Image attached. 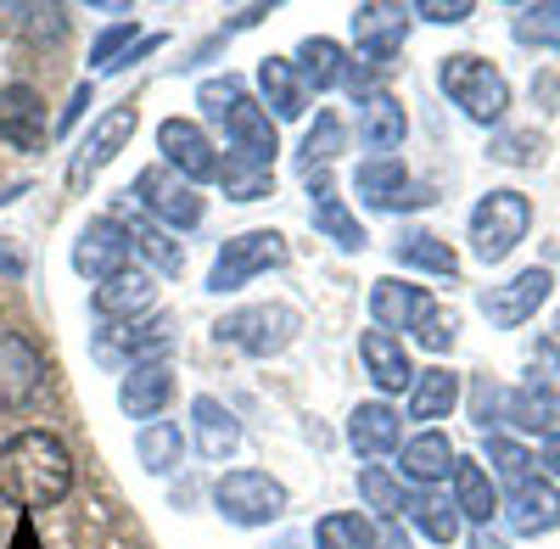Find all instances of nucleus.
<instances>
[{"mask_svg": "<svg viewBox=\"0 0 560 549\" xmlns=\"http://www.w3.org/2000/svg\"><path fill=\"white\" fill-rule=\"evenodd\" d=\"M135 39V23H113L96 34V45H90V68H113V57L124 51V45Z\"/></svg>", "mask_w": 560, "mask_h": 549, "instance_id": "obj_43", "label": "nucleus"}, {"mask_svg": "<svg viewBox=\"0 0 560 549\" xmlns=\"http://www.w3.org/2000/svg\"><path fill=\"white\" fill-rule=\"evenodd\" d=\"M504 522L538 538V533H555L560 527V488L549 477H522L516 488L504 493Z\"/></svg>", "mask_w": 560, "mask_h": 549, "instance_id": "obj_18", "label": "nucleus"}, {"mask_svg": "<svg viewBox=\"0 0 560 549\" xmlns=\"http://www.w3.org/2000/svg\"><path fill=\"white\" fill-rule=\"evenodd\" d=\"M219 186H224L230 202H258V197H275V168L230 152V157L219 163Z\"/></svg>", "mask_w": 560, "mask_h": 549, "instance_id": "obj_35", "label": "nucleus"}, {"mask_svg": "<svg viewBox=\"0 0 560 549\" xmlns=\"http://www.w3.org/2000/svg\"><path fill=\"white\" fill-rule=\"evenodd\" d=\"M404 511H409V522L427 533L432 544H454V538H459V511L448 505L443 493H432V488L409 493V499H404Z\"/></svg>", "mask_w": 560, "mask_h": 549, "instance_id": "obj_34", "label": "nucleus"}, {"mask_svg": "<svg viewBox=\"0 0 560 549\" xmlns=\"http://www.w3.org/2000/svg\"><path fill=\"white\" fill-rule=\"evenodd\" d=\"M84 107H90V84H79V90H73V102L62 107V118H57V129H73V124L84 118Z\"/></svg>", "mask_w": 560, "mask_h": 549, "instance_id": "obj_48", "label": "nucleus"}, {"mask_svg": "<svg viewBox=\"0 0 560 549\" xmlns=\"http://www.w3.org/2000/svg\"><path fill=\"white\" fill-rule=\"evenodd\" d=\"M398 264H404V269H427V274H448V281L459 274V258H454V247H448L443 236H427V231L398 242Z\"/></svg>", "mask_w": 560, "mask_h": 549, "instance_id": "obj_37", "label": "nucleus"}, {"mask_svg": "<svg viewBox=\"0 0 560 549\" xmlns=\"http://www.w3.org/2000/svg\"><path fill=\"white\" fill-rule=\"evenodd\" d=\"M370 544H376V533H370V522L359 511L319 516V527H314V549H370Z\"/></svg>", "mask_w": 560, "mask_h": 549, "instance_id": "obj_38", "label": "nucleus"}, {"mask_svg": "<svg viewBox=\"0 0 560 549\" xmlns=\"http://www.w3.org/2000/svg\"><path fill=\"white\" fill-rule=\"evenodd\" d=\"M538 466H544L549 477H560V432H555V437H544V454H538Z\"/></svg>", "mask_w": 560, "mask_h": 549, "instance_id": "obj_50", "label": "nucleus"}, {"mask_svg": "<svg viewBox=\"0 0 560 549\" xmlns=\"http://www.w3.org/2000/svg\"><path fill=\"white\" fill-rule=\"evenodd\" d=\"M191 421H197V448L208 454V460H230V454L242 448V421L230 416V409L219 398H197L191 404Z\"/></svg>", "mask_w": 560, "mask_h": 549, "instance_id": "obj_27", "label": "nucleus"}, {"mask_svg": "<svg viewBox=\"0 0 560 549\" xmlns=\"http://www.w3.org/2000/svg\"><path fill=\"white\" fill-rule=\"evenodd\" d=\"M533 141H527V135H504V141L493 147V157L499 163H533V152H527Z\"/></svg>", "mask_w": 560, "mask_h": 549, "instance_id": "obj_47", "label": "nucleus"}, {"mask_svg": "<svg viewBox=\"0 0 560 549\" xmlns=\"http://www.w3.org/2000/svg\"><path fill=\"white\" fill-rule=\"evenodd\" d=\"M298 308H287V303H258V308H236V314H224L219 319V342H230V348H242V353H253V359H269V353H280L292 337H298Z\"/></svg>", "mask_w": 560, "mask_h": 549, "instance_id": "obj_5", "label": "nucleus"}, {"mask_svg": "<svg viewBox=\"0 0 560 549\" xmlns=\"http://www.w3.org/2000/svg\"><path fill=\"white\" fill-rule=\"evenodd\" d=\"M275 264H287V236H280V231H242V236H230L224 253L213 258L208 292H219V297L224 292H242L253 274H264Z\"/></svg>", "mask_w": 560, "mask_h": 549, "instance_id": "obj_6", "label": "nucleus"}, {"mask_svg": "<svg viewBox=\"0 0 560 549\" xmlns=\"http://www.w3.org/2000/svg\"><path fill=\"white\" fill-rule=\"evenodd\" d=\"M236 96H242V79H236V73H224V79H208V84L197 90V102L208 107V118H213L219 107H230Z\"/></svg>", "mask_w": 560, "mask_h": 549, "instance_id": "obj_44", "label": "nucleus"}, {"mask_svg": "<svg viewBox=\"0 0 560 549\" xmlns=\"http://www.w3.org/2000/svg\"><path fill=\"white\" fill-rule=\"evenodd\" d=\"M549 364H555V376H560V337L549 342Z\"/></svg>", "mask_w": 560, "mask_h": 549, "instance_id": "obj_52", "label": "nucleus"}, {"mask_svg": "<svg viewBox=\"0 0 560 549\" xmlns=\"http://www.w3.org/2000/svg\"><path fill=\"white\" fill-rule=\"evenodd\" d=\"M359 197L370 208H382V213H398V208H420V202H432L427 191L415 186V179L404 174L398 157H370L359 163Z\"/></svg>", "mask_w": 560, "mask_h": 549, "instance_id": "obj_19", "label": "nucleus"}, {"mask_svg": "<svg viewBox=\"0 0 560 549\" xmlns=\"http://www.w3.org/2000/svg\"><path fill=\"white\" fill-rule=\"evenodd\" d=\"M359 493H364V505L376 511V516H404V482L393 477V471H382V466H364L359 471Z\"/></svg>", "mask_w": 560, "mask_h": 549, "instance_id": "obj_41", "label": "nucleus"}, {"mask_svg": "<svg viewBox=\"0 0 560 549\" xmlns=\"http://www.w3.org/2000/svg\"><path fill=\"white\" fill-rule=\"evenodd\" d=\"M454 511L459 516H471L477 527H488L493 522V511H499V493H493V477L477 466V460H454Z\"/></svg>", "mask_w": 560, "mask_h": 549, "instance_id": "obj_30", "label": "nucleus"}, {"mask_svg": "<svg viewBox=\"0 0 560 549\" xmlns=\"http://www.w3.org/2000/svg\"><path fill=\"white\" fill-rule=\"evenodd\" d=\"M454 331H459V326H454V314H432V319H427V326H420L415 337H420V348H432V353H443V348L454 342Z\"/></svg>", "mask_w": 560, "mask_h": 549, "instance_id": "obj_46", "label": "nucleus"}, {"mask_svg": "<svg viewBox=\"0 0 560 549\" xmlns=\"http://www.w3.org/2000/svg\"><path fill=\"white\" fill-rule=\"evenodd\" d=\"M348 443L353 454H364V460H376V454H393L398 448V409L393 404H359L348 416Z\"/></svg>", "mask_w": 560, "mask_h": 549, "instance_id": "obj_25", "label": "nucleus"}, {"mask_svg": "<svg viewBox=\"0 0 560 549\" xmlns=\"http://www.w3.org/2000/svg\"><path fill=\"white\" fill-rule=\"evenodd\" d=\"M471 12H477L471 0H420L415 7V17H427V23H465Z\"/></svg>", "mask_w": 560, "mask_h": 549, "instance_id": "obj_45", "label": "nucleus"}, {"mask_svg": "<svg viewBox=\"0 0 560 549\" xmlns=\"http://www.w3.org/2000/svg\"><path fill=\"white\" fill-rule=\"evenodd\" d=\"M438 84H443V96L471 118V124H499L504 107H510V84L493 62L471 57V51H459V57H443L438 68Z\"/></svg>", "mask_w": 560, "mask_h": 549, "instance_id": "obj_2", "label": "nucleus"}, {"mask_svg": "<svg viewBox=\"0 0 560 549\" xmlns=\"http://www.w3.org/2000/svg\"><path fill=\"white\" fill-rule=\"evenodd\" d=\"M516 39H522V45H544V51H560V0L522 7V12H516Z\"/></svg>", "mask_w": 560, "mask_h": 549, "instance_id": "obj_40", "label": "nucleus"}, {"mask_svg": "<svg viewBox=\"0 0 560 549\" xmlns=\"http://www.w3.org/2000/svg\"><path fill=\"white\" fill-rule=\"evenodd\" d=\"M168 398H174V371L168 364H135V371L124 376V387H118L124 416H135V421H158L168 409Z\"/></svg>", "mask_w": 560, "mask_h": 549, "instance_id": "obj_24", "label": "nucleus"}, {"mask_svg": "<svg viewBox=\"0 0 560 549\" xmlns=\"http://www.w3.org/2000/svg\"><path fill=\"white\" fill-rule=\"evenodd\" d=\"M404 34H409V12L387 7V0H364L353 12V39H359V62L370 68H393V57L404 51Z\"/></svg>", "mask_w": 560, "mask_h": 549, "instance_id": "obj_12", "label": "nucleus"}, {"mask_svg": "<svg viewBox=\"0 0 560 549\" xmlns=\"http://www.w3.org/2000/svg\"><path fill=\"white\" fill-rule=\"evenodd\" d=\"M308 219H314V231L325 236V242H337L342 253H359L370 236H364V224L348 213V202L337 197V186H331V174H314L308 179Z\"/></svg>", "mask_w": 560, "mask_h": 549, "instance_id": "obj_20", "label": "nucleus"}, {"mask_svg": "<svg viewBox=\"0 0 560 549\" xmlns=\"http://www.w3.org/2000/svg\"><path fill=\"white\" fill-rule=\"evenodd\" d=\"M342 147H348L342 118H337V113H319V118H314V129L303 135V168H308V174H314V168H325Z\"/></svg>", "mask_w": 560, "mask_h": 549, "instance_id": "obj_39", "label": "nucleus"}, {"mask_svg": "<svg viewBox=\"0 0 560 549\" xmlns=\"http://www.w3.org/2000/svg\"><path fill=\"white\" fill-rule=\"evenodd\" d=\"M135 454H140V466H147L152 477H163V471L179 466L185 437H179V427H168V421H147V427L135 432Z\"/></svg>", "mask_w": 560, "mask_h": 549, "instance_id": "obj_36", "label": "nucleus"}, {"mask_svg": "<svg viewBox=\"0 0 560 549\" xmlns=\"http://www.w3.org/2000/svg\"><path fill=\"white\" fill-rule=\"evenodd\" d=\"M459 404V376L432 364V371H415L409 382V421H448V409Z\"/></svg>", "mask_w": 560, "mask_h": 549, "instance_id": "obj_28", "label": "nucleus"}, {"mask_svg": "<svg viewBox=\"0 0 560 549\" xmlns=\"http://www.w3.org/2000/svg\"><path fill=\"white\" fill-rule=\"evenodd\" d=\"M454 460H459V454L448 448V437H443V432H420V437H409V443H404L398 471H404L415 488H432V482H443V477L454 471Z\"/></svg>", "mask_w": 560, "mask_h": 549, "instance_id": "obj_26", "label": "nucleus"}, {"mask_svg": "<svg viewBox=\"0 0 560 549\" xmlns=\"http://www.w3.org/2000/svg\"><path fill=\"white\" fill-rule=\"evenodd\" d=\"M73 493V454L57 432H18L0 443V499L18 511H45L62 505Z\"/></svg>", "mask_w": 560, "mask_h": 549, "instance_id": "obj_1", "label": "nucleus"}, {"mask_svg": "<svg viewBox=\"0 0 560 549\" xmlns=\"http://www.w3.org/2000/svg\"><path fill=\"white\" fill-rule=\"evenodd\" d=\"M258 90H264V113L275 118H303V79L287 57H264L258 68Z\"/></svg>", "mask_w": 560, "mask_h": 549, "instance_id": "obj_32", "label": "nucleus"}, {"mask_svg": "<svg viewBox=\"0 0 560 549\" xmlns=\"http://www.w3.org/2000/svg\"><path fill=\"white\" fill-rule=\"evenodd\" d=\"M45 387V353L23 331H0V409H23Z\"/></svg>", "mask_w": 560, "mask_h": 549, "instance_id": "obj_14", "label": "nucleus"}, {"mask_svg": "<svg viewBox=\"0 0 560 549\" xmlns=\"http://www.w3.org/2000/svg\"><path fill=\"white\" fill-rule=\"evenodd\" d=\"M404 129H409V118H404V102L398 96H387V90H370V96L359 102V147L364 152H393V147H404Z\"/></svg>", "mask_w": 560, "mask_h": 549, "instance_id": "obj_23", "label": "nucleus"}, {"mask_svg": "<svg viewBox=\"0 0 560 549\" xmlns=\"http://www.w3.org/2000/svg\"><path fill=\"white\" fill-rule=\"evenodd\" d=\"M213 118L224 124V135H230V147H236V157H253V163L275 168L280 141H275V118L264 113V102H253L247 90H242V96L230 102V107H219Z\"/></svg>", "mask_w": 560, "mask_h": 549, "instance_id": "obj_17", "label": "nucleus"}, {"mask_svg": "<svg viewBox=\"0 0 560 549\" xmlns=\"http://www.w3.org/2000/svg\"><path fill=\"white\" fill-rule=\"evenodd\" d=\"M504 416L516 421L522 432H544V437H555V432H560V393H555V387H538V382H527V387H516V393H510Z\"/></svg>", "mask_w": 560, "mask_h": 549, "instance_id": "obj_31", "label": "nucleus"}, {"mask_svg": "<svg viewBox=\"0 0 560 549\" xmlns=\"http://www.w3.org/2000/svg\"><path fill=\"white\" fill-rule=\"evenodd\" d=\"M482 454L493 460V477H504L510 488H516L522 477H533V471H527V466H533V454H527L522 443H510V437H488V448H482Z\"/></svg>", "mask_w": 560, "mask_h": 549, "instance_id": "obj_42", "label": "nucleus"}, {"mask_svg": "<svg viewBox=\"0 0 560 549\" xmlns=\"http://www.w3.org/2000/svg\"><path fill=\"white\" fill-rule=\"evenodd\" d=\"M432 292L427 287H409L398 274H382L376 287H370V319H376V331L398 337V331H420L432 319Z\"/></svg>", "mask_w": 560, "mask_h": 549, "instance_id": "obj_11", "label": "nucleus"}, {"mask_svg": "<svg viewBox=\"0 0 560 549\" xmlns=\"http://www.w3.org/2000/svg\"><path fill=\"white\" fill-rule=\"evenodd\" d=\"M471 549H504V538H499V533H488V527H477V538H471Z\"/></svg>", "mask_w": 560, "mask_h": 549, "instance_id": "obj_51", "label": "nucleus"}, {"mask_svg": "<svg viewBox=\"0 0 560 549\" xmlns=\"http://www.w3.org/2000/svg\"><path fill=\"white\" fill-rule=\"evenodd\" d=\"M549 292H555V274L544 269V264H533V269H522V274H510L504 287H493V292H482V314L493 319V326H527V319L549 303Z\"/></svg>", "mask_w": 560, "mask_h": 549, "instance_id": "obj_10", "label": "nucleus"}, {"mask_svg": "<svg viewBox=\"0 0 560 549\" xmlns=\"http://www.w3.org/2000/svg\"><path fill=\"white\" fill-rule=\"evenodd\" d=\"M0 141L18 152H39L51 141V118H45V96L34 84H0Z\"/></svg>", "mask_w": 560, "mask_h": 549, "instance_id": "obj_15", "label": "nucleus"}, {"mask_svg": "<svg viewBox=\"0 0 560 549\" xmlns=\"http://www.w3.org/2000/svg\"><path fill=\"white\" fill-rule=\"evenodd\" d=\"M174 348V326L168 314H152V319H129V326H102L96 331V359L102 364H163V353Z\"/></svg>", "mask_w": 560, "mask_h": 549, "instance_id": "obj_8", "label": "nucleus"}, {"mask_svg": "<svg viewBox=\"0 0 560 549\" xmlns=\"http://www.w3.org/2000/svg\"><path fill=\"white\" fill-rule=\"evenodd\" d=\"M527 224H533V202L522 191H488L477 202V213H471V253L482 264L510 258L527 242Z\"/></svg>", "mask_w": 560, "mask_h": 549, "instance_id": "obj_3", "label": "nucleus"}, {"mask_svg": "<svg viewBox=\"0 0 560 549\" xmlns=\"http://www.w3.org/2000/svg\"><path fill=\"white\" fill-rule=\"evenodd\" d=\"M213 505L236 527H269L280 511H287V488H280L269 471H224L213 482Z\"/></svg>", "mask_w": 560, "mask_h": 549, "instance_id": "obj_4", "label": "nucleus"}, {"mask_svg": "<svg viewBox=\"0 0 560 549\" xmlns=\"http://www.w3.org/2000/svg\"><path fill=\"white\" fill-rule=\"evenodd\" d=\"M90 303H96V314L107 319V326H129L135 314H152V303H158V287H152V274L124 269V274H113V281H102Z\"/></svg>", "mask_w": 560, "mask_h": 549, "instance_id": "obj_21", "label": "nucleus"}, {"mask_svg": "<svg viewBox=\"0 0 560 549\" xmlns=\"http://www.w3.org/2000/svg\"><path fill=\"white\" fill-rule=\"evenodd\" d=\"M135 124H140V113H135V102H118V107H107L96 124H90V141L79 147V157H73V168H68V186H84L90 174H102L124 147H129V135H135Z\"/></svg>", "mask_w": 560, "mask_h": 549, "instance_id": "obj_13", "label": "nucleus"}, {"mask_svg": "<svg viewBox=\"0 0 560 549\" xmlns=\"http://www.w3.org/2000/svg\"><path fill=\"white\" fill-rule=\"evenodd\" d=\"M359 359H364L370 382H376L382 393H409V382H415V364H409V348H404V337H387V331H364V337H359Z\"/></svg>", "mask_w": 560, "mask_h": 549, "instance_id": "obj_22", "label": "nucleus"}, {"mask_svg": "<svg viewBox=\"0 0 560 549\" xmlns=\"http://www.w3.org/2000/svg\"><path fill=\"white\" fill-rule=\"evenodd\" d=\"M124 231H129V253H140L158 274H179V269H185V247L163 231V224H152V219H129Z\"/></svg>", "mask_w": 560, "mask_h": 549, "instance_id": "obj_33", "label": "nucleus"}, {"mask_svg": "<svg viewBox=\"0 0 560 549\" xmlns=\"http://www.w3.org/2000/svg\"><path fill=\"white\" fill-rule=\"evenodd\" d=\"M370 549H415V544H409V533H404L398 522H387V527L376 533V544H370Z\"/></svg>", "mask_w": 560, "mask_h": 549, "instance_id": "obj_49", "label": "nucleus"}, {"mask_svg": "<svg viewBox=\"0 0 560 549\" xmlns=\"http://www.w3.org/2000/svg\"><path fill=\"white\" fill-rule=\"evenodd\" d=\"M158 152H163V163L179 179H191V186L219 179V152H213L208 135H202V124H191V118H163L158 124Z\"/></svg>", "mask_w": 560, "mask_h": 549, "instance_id": "obj_9", "label": "nucleus"}, {"mask_svg": "<svg viewBox=\"0 0 560 549\" xmlns=\"http://www.w3.org/2000/svg\"><path fill=\"white\" fill-rule=\"evenodd\" d=\"M298 79L303 84H314V90H337V84H348V51L337 39H325V34H308L303 45H298Z\"/></svg>", "mask_w": 560, "mask_h": 549, "instance_id": "obj_29", "label": "nucleus"}, {"mask_svg": "<svg viewBox=\"0 0 560 549\" xmlns=\"http://www.w3.org/2000/svg\"><path fill=\"white\" fill-rule=\"evenodd\" d=\"M73 269L90 274L96 287L113 281V274H124L129 269V231L118 219H90L79 231V242H73Z\"/></svg>", "mask_w": 560, "mask_h": 549, "instance_id": "obj_16", "label": "nucleus"}, {"mask_svg": "<svg viewBox=\"0 0 560 549\" xmlns=\"http://www.w3.org/2000/svg\"><path fill=\"white\" fill-rule=\"evenodd\" d=\"M135 197L147 202L152 219L174 224V231H191V224H202V197L191 179H179L168 163H152V168H140L135 174Z\"/></svg>", "mask_w": 560, "mask_h": 549, "instance_id": "obj_7", "label": "nucleus"}]
</instances>
